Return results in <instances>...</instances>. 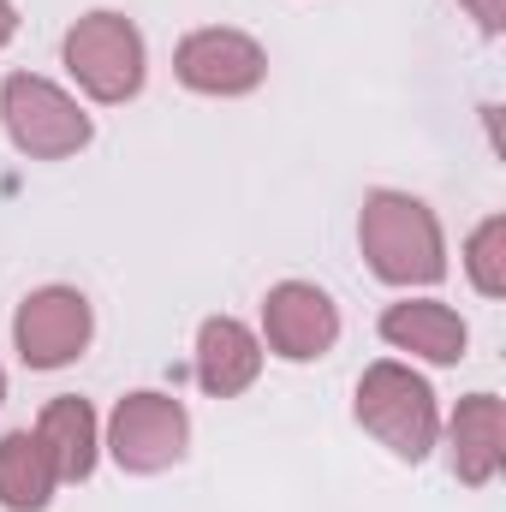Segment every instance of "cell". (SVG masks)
Instances as JSON below:
<instances>
[{"instance_id":"cell-7","label":"cell","mask_w":506,"mask_h":512,"mask_svg":"<svg viewBox=\"0 0 506 512\" xmlns=\"http://www.w3.org/2000/svg\"><path fill=\"white\" fill-rule=\"evenodd\" d=\"M173 78L185 90H197V96H251L268 78V54L245 30L209 24V30H191L173 48Z\"/></svg>"},{"instance_id":"cell-13","label":"cell","mask_w":506,"mask_h":512,"mask_svg":"<svg viewBox=\"0 0 506 512\" xmlns=\"http://www.w3.org/2000/svg\"><path fill=\"white\" fill-rule=\"evenodd\" d=\"M60 489V471L42 447L36 429H12L0 435V507L6 512H42Z\"/></svg>"},{"instance_id":"cell-14","label":"cell","mask_w":506,"mask_h":512,"mask_svg":"<svg viewBox=\"0 0 506 512\" xmlns=\"http://www.w3.org/2000/svg\"><path fill=\"white\" fill-rule=\"evenodd\" d=\"M465 274L483 298L506 292V215H489L471 239H465Z\"/></svg>"},{"instance_id":"cell-16","label":"cell","mask_w":506,"mask_h":512,"mask_svg":"<svg viewBox=\"0 0 506 512\" xmlns=\"http://www.w3.org/2000/svg\"><path fill=\"white\" fill-rule=\"evenodd\" d=\"M18 36V12H12V0H0V48Z\"/></svg>"},{"instance_id":"cell-1","label":"cell","mask_w":506,"mask_h":512,"mask_svg":"<svg viewBox=\"0 0 506 512\" xmlns=\"http://www.w3.org/2000/svg\"><path fill=\"white\" fill-rule=\"evenodd\" d=\"M358 245L376 280L387 286H435L447 274V239L423 197L411 191H370L358 215Z\"/></svg>"},{"instance_id":"cell-10","label":"cell","mask_w":506,"mask_h":512,"mask_svg":"<svg viewBox=\"0 0 506 512\" xmlns=\"http://www.w3.org/2000/svg\"><path fill=\"white\" fill-rule=\"evenodd\" d=\"M447 441H453V477L465 489H489L495 471L506 459V411L495 393H471L459 399L453 423H447Z\"/></svg>"},{"instance_id":"cell-12","label":"cell","mask_w":506,"mask_h":512,"mask_svg":"<svg viewBox=\"0 0 506 512\" xmlns=\"http://www.w3.org/2000/svg\"><path fill=\"white\" fill-rule=\"evenodd\" d=\"M36 435H42V447H48V459H54L60 483H84V477L96 471V453H102V423H96L90 399H78V393L48 399V405H42Z\"/></svg>"},{"instance_id":"cell-6","label":"cell","mask_w":506,"mask_h":512,"mask_svg":"<svg viewBox=\"0 0 506 512\" xmlns=\"http://www.w3.org/2000/svg\"><path fill=\"white\" fill-rule=\"evenodd\" d=\"M96 334V310L78 286H36L12 316V346L30 370H66L84 358Z\"/></svg>"},{"instance_id":"cell-17","label":"cell","mask_w":506,"mask_h":512,"mask_svg":"<svg viewBox=\"0 0 506 512\" xmlns=\"http://www.w3.org/2000/svg\"><path fill=\"white\" fill-rule=\"evenodd\" d=\"M0 399H6V370H0Z\"/></svg>"},{"instance_id":"cell-2","label":"cell","mask_w":506,"mask_h":512,"mask_svg":"<svg viewBox=\"0 0 506 512\" xmlns=\"http://www.w3.org/2000/svg\"><path fill=\"white\" fill-rule=\"evenodd\" d=\"M358 423L405 465H423L435 453V435H441V411H435L429 382L393 358H381L358 376Z\"/></svg>"},{"instance_id":"cell-15","label":"cell","mask_w":506,"mask_h":512,"mask_svg":"<svg viewBox=\"0 0 506 512\" xmlns=\"http://www.w3.org/2000/svg\"><path fill=\"white\" fill-rule=\"evenodd\" d=\"M459 6H465L489 36H501V30H506V0H459Z\"/></svg>"},{"instance_id":"cell-4","label":"cell","mask_w":506,"mask_h":512,"mask_svg":"<svg viewBox=\"0 0 506 512\" xmlns=\"http://www.w3.org/2000/svg\"><path fill=\"white\" fill-rule=\"evenodd\" d=\"M0 120H6V137L30 155V161H66L90 143V114L48 78L36 72H12L0 84Z\"/></svg>"},{"instance_id":"cell-11","label":"cell","mask_w":506,"mask_h":512,"mask_svg":"<svg viewBox=\"0 0 506 512\" xmlns=\"http://www.w3.org/2000/svg\"><path fill=\"white\" fill-rule=\"evenodd\" d=\"M262 376V340L239 316H209L197 328V382L209 399H239Z\"/></svg>"},{"instance_id":"cell-9","label":"cell","mask_w":506,"mask_h":512,"mask_svg":"<svg viewBox=\"0 0 506 512\" xmlns=\"http://www.w3.org/2000/svg\"><path fill=\"white\" fill-rule=\"evenodd\" d=\"M381 340L393 352H411L423 364H459L465 346H471V328L453 304L441 298H399L381 310Z\"/></svg>"},{"instance_id":"cell-5","label":"cell","mask_w":506,"mask_h":512,"mask_svg":"<svg viewBox=\"0 0 506 512\" xmlns=\"http://www.w3.org/2000/svg\"><path fill=\"white\" fill-rule=\"evenodd\" d=\"M102 447L114 453L120 471L155 477V471H167V465L185 459V447H191V417H185V405H179L173 393L143 387V393H126V399L114 405Z\"/></svg>"},{"instance_id":"cell-3","label":"cell","mask_w":506,"mask_h":512,"mask_svg":"<svg viewBox=\"0 0 506 512\" xmlns=\"http://www.w3.org/2000/svg\"><path fill=\"white\" fill-rule=\"evenodd\" d=\"M60 60L66 72L78 78V90L102 108H120L143 90V72H149V54H143V30L131 24L126 12H84L66 42H60Z\"/></svg>"},{"instance_id":"cell-8","label":"cell","mask_w":506,"mask_h":512,"mask_svg":"<svg viewBox=\"0 0 506 512\" xmlns=\"http://www.w3.org/2000/svg\"><path fill=\"white\" fill-rule=\"evenodd\" d=\"M340 340V310L310 280H280L262 298V346L286 364H316Z\"/></svg>"}]
</instances>
